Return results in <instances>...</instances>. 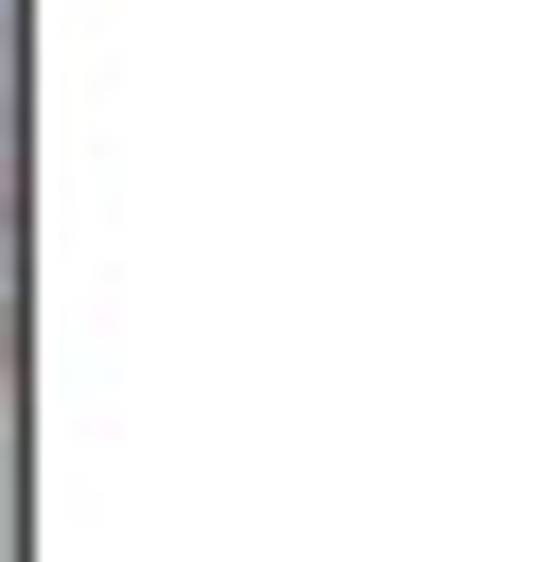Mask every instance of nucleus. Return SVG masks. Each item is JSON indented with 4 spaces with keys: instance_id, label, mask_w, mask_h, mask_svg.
Wrapping results in <instances>:
<instances>
[{
    "instance_id": "nucleus-1",
    "label": "nucleus",
    "mask_w": 544,
    "mask_h": 562,
    "mask_svg": "<svg viewBox=\"0 0 544 562\" xmlns=\"http://www.w3.org/2000/svg\"><path fill=\"white\" fill-rule=\"evenodd\" d=\"M0 123H18V0H0Z\"/></svg>"
}]
</instances>
